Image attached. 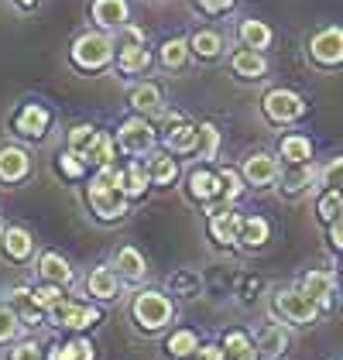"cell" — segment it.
Instances as JSON below:
<instances>
[{
	"label": "cell",
	"instance_id": "obj_25",
	"mask_svg": "<svg viewBox=\"0 0 343 360\" xmlns=\"http://www.w3.org/2000/svg\"><path fill=\"white\" fill-rule=\"evenodd\" d=\"M144 165H148V175H151V186H172L179 179V162L169 151H155Z\"/></svg>",
	"mask_w": 343,
	"mask_h": 360
},
{
	"label": "cell",
	"instance_id": "obj_44",
	"mask_svg": "<svg viewBox=\"0 0 343 360\" xmlns=\"http://www.w3.org/2000/svg\"><path fill=\"white\" fill-rule=\"evenodd\" d=\"M319 182H323L326 189H333V193H343V158L326 162V168L319 172Z\"/></svg>",
	"mask_w": 343,
	"mask_h": 360
},
{
	"label": "cell",
	"instance_id": "obj_50",
	"mask_svg": "<svg viewBox=\"0 0 343 360\" xmlns=\"http://www.w3.org/2000/svg\"><path fill=\"white\" fill-rule=\"evenodd\" d=\"M18 4H21V7H31V4H34V0H18Z\"/></svg>",
	"mask_w": 343,
	"mask_h": 360
},
{
	"label": "cell",
	"instance_id": "obj_22",
	"mask_svg": "<svg viewBox=\"0 0 343 360\" xmlns=\"http://www.w3.org/2000/svg\"><path fill=\"white\" fill-rule=\"evenodd\" d=\"M299 292L309 295L319 309H330V305H333V275H330V271H309V275L302 278Z\"/></svg>",
	"mask_w": 343,
	"mask_h": 360
},
{
	"label": "cell",
	"instance_id": "obj_51",
	"mask_svg": "<svg viewBox=\"0 0 343 360\" xmlns=\"http://www.w3.org/2000/svg\"><path fill=\"white\" fill-rule=\"evenodd\" d=\"M340 271H343V264H340Z\"/></svg>",
	"mask_w": 343,
	"mask_h": 360
},
{
	"label": "cell",
	"instance_id": "obj_24",
	"mask_svg": "<svg viewBox=\"0 0 343 360\" xmlns=\"http://www.w3.org/2000/svg\"><path fill=\"white\" fill-rule=\"evenodd\" d=\"M151 65V52L144 49V45H120L117 49V69L124 72V76H138Z\"/></svg>",
	"mask_w": 343,
	"mask_h": 360
},
{
	"label": "cell",
	"instance_id": "obj_6",
	"mask_svg": "<svg viewBox=\"0 0 343 360\" xmlns=\"http://www.w3.org/2000/svg\"><path fill=\"white\" fill-rule=\"evenodd\" d=\"M261 110H264V117L271 124H292V120H299L306 113V103L292 89H268L264 100H261Z\"/></svg>",
	"mask_w": 343,
	"mask_h": 360
},
{
	"label": "cell",
	"instance_id": "obj_4",
	"mask_svg": "<svg viewBox=\"0 0 343 360\" xmlns=\"http://www.w3.org/2000/svg\"><path fill=\"white\" fill-rule=\"evenodd\" d=\"M45 316H48L52 326L72 330V333H83L100 323V309H96V305H83V302H72V299H62V302H58L56 309H48Z\"/></svg>",
	"mask_w": 343,
	"mask_h": 360
},
{
	"label": "cell",
	"instance_id": "obj_30",
	"mask_svg": "<svg viewBox=\"0 0 343 360\" xmlns=\"http://www.w3.org/2000/svg\"><path fill=\"white\" fill-rule=\"evenodd\" d=\"M189 52H196L200 58H220L224 56V34L220 31L202 28L189 38Z\"/></svg>",
	"mask_w": 343,
	"mask_h": 360
},
{
	"label": "cell",
	"instance_id": "obj_27",
	"mask_svg": "<svg viewBox=\"0 0 343 360\" xmlns=\"http://www.w3.org/2000/svg\"><path fill=\"white\" fill-rule=\"evenodd\" d=\"M268 237H271V223L264 220V217H244L240 233H237V244H244V248H264Z\"/></svg>",
	"mask_w": 343,
	"mask_h": 360
},
{
	"label": "cell",
	"instance_id": "obj_29",
	"mask_svg": "<svg viewBox=\"0 0 343 360\" xmlns=\"http://www.w3.org/2000/svg\"><path fill=\"white\" fill-rule=\"evenodd\" d=\"M278 155L285 158L288 165H309V158H313V141L302 138V134H288V138H282V144H278Z\"/></svg>",
	"mask_w": 343,
	"mask_h": 360
},
{
	"label": "cell",
	"instance_id": "obj_36",
	"mask_svg": "<svg viewBox=\"0 0 343 360\" xmlns=\"http://www.w3.org/2000/svg\"><path fill=\"white\" fill-rule=\"evenodd\" d=\"M189 62V41L186 38H169L162 45V65L165 69H182Z\"/></svg>",
	"mask_w": 343,
	"mask_h": 360
},
{
	"label": "cell",
	"instance_id": "obj_31",
	"mask_svg": "<svg viewBox=\"0 0 343 360\" xmlns=\"http://www.w3.org/2000/svg\"><path fill=\"white\" fill-rule=\"evenodd\" d=\"M151 186V175H148V165L144 162H131L124 165V195L127 199H141Z\"/></svg>",
	"mask_w": 343,
	"mask_h": 360
},
{
	"label": "cell",
	"instance_id": "obj_32",
	"mask_svg": "<svg viewBox=\"0 0 343 360\" xmlns=\"http://www.w3.org/2000/svg\"><path fill=\"white\" fill-rule=\"evenodd\" d=\"M220 347H224V357L227 360H257V350H254V343H251V336L240 330H230Z\"/></svg>",
	"mask_w": 343,
	"mask_h": 360
},
{
	"label": "cell",
	"instance_id": "obj_2",
	"mask_svg": "<svg viewBox=\"0 0 343 360\" xmlns=\"http://www.w3.org/2000/svg\"><path fill=\"white\" fill-rule=\"evenodd\" d=\"M131 316H134V323L141 326L144 333H158L165 330L172 323V316H175V305L165 292H155V288H144L134 295V305H131Z\"/></svg>",
	"mask_w": 343,
	"mask_h": 360
},
{
	"label": "cell",
	"instance_id": "obj_19",
	"mask_svg": "<svg viewBox=\"0 0 343 360\" xmlns=\"http://www.w3.org/2000/svg\"><path fill=\"white\" fill-rule=\"evenodd\" d=\"M240 223H244V217H240V213L230 206V210H224V213L209 217V237H213L220 248H230V244H237Z\"/></svg>",
	"mask_w": 343,
	"mask_h": 360
},
{
	"label": "cell",
	"instance_id": "obj_21",
	"mask_svg": "<svg viewBox=\"0 0 343 360\" xmlns=\"http://www.w3.org/2000/svg\"><path fill=\"white\" fill-rule=\"evenodd\" d=\"M254 350H257V357H261V360H278L288 350V330H285V326H278V323L264 326V330H261V336H257Z\"/></svg>",
	"mask_w": 343,
	"mask_h": 360
},
{
	"label": "cell",
	"instance_id": "obj_49",
	"mask_svg": "<svg viewBox=\"0 0 343 360\" xmlns=\"http://www.w3.org/2000/svg\"><path fill=\"white\" fill-rule=\"evenodd\" d=\"M330 240H333V248L337 250H343V217L330 223Z\"/></svg>",
	"mask_w": 343,
	"mask_h": 360
},
{
	"label": "cell",
	"instance_id": "obj_5",
	"mask_svg": "<svg viewBox=\"0 0 343 360\" xmlns=\"http://www.w3.org/2000/svg\"><path fill=\"white\" fill-rule=\"evenodd\" d=\"M155 127H151V120H144V117H131V120H124L120 124V131H117V148L124 151V155H151L155 151Z\"/></svg>",
	"mask_w": 343,
	"mask_h": 360
},
{
	"label": "cell",
	"instance_id": "obj_13",
	"mask_svg": "<svg viewBox=\"0 0 343 360\" xmlns=\"http://www.w3.org/2000/svg\"><path fill=\"white\" fill-rule=\"evenodd\" d=\"M48 124H52V113L45 110L41 103H25L18 117H14V131L21 134V138H45V131H48Z\"/></svg>",
	"mask_w": 343,
	"mask_h": 360
},
{
	"label": "cell",
	"instance_id": "obj_33",
	"mask_svg": "<svg viewBox=\"0 0 343 360\" xmlns=\"http://www.w3.org/2000/svg\"><path fill=\"white\" fill-rule=\"evenodd\" d=\"M165 350H169L175 360L196 357V350H200V336H196L193 330H175L169 336V343H165Z\"/></svg>",
	"mask_w": 343,
	"mask_h": 360
},
{
	"label": "cell",
	"instance_id": "obj_42",
	"mask_svg": "<svg viewBox=\"0 0 343 360\" xmlns=\"http://www.w3.org/2000/svg\"><path fill=\"white\" fill-rule=\"evenodd\" d=\"M58 172H62V179H72V182H76V179H83L86 175V162L76 155V151L65 148V151L58 155Z\"/></svg>",
	"mask_w": 343,
	"mask_h": 360
},
{
	"label": "cell",
	"instance_id": "obj_11",
	"mask_svg": "<svg viewBox=\"0 0 343 360\" xmlns=\"http://www.w3.org/2000/svg\"><path fill=\"white\" fill-rule=\"evenodd\" d=\"M0 254L14 264H25L31 254H34V237H31L25 226H4L0 230Z\"/></svg>",
	"mask_w": 343,
	"mask_h": 360
},
{
	"label": "cell",
	"instance_id": "obj_15",
	"mask_svg": "<svg viewBox=\"0 0 343 360\" xmlns=\"http://www.w3.org/2000/svg\"><path fill=\"white\" fill-rule=\"evenodd\" d=\"M86 292L96 299V302H114L117 295H120V275H117L114 268H93L89 275H86Z\"/></svg>",
	"mask_w": 343,
	"mask_h": 360
},
{
	"label": "cell",
	"instance_id": "obj_16",
	"mask_svg": "<svg viewBox=\"0 0 343 360\" xmlns=\"http://www.w3.org/2000/svg\"><path fill=\"white\" fill-rule=\"evenodd\" d=\"M89 14H93V21H96L100 28L114 31V28H124V25H127L131 7H127V0H93V4H89Z\"/></svg>",
	"mask_w": 343,
	"mask_h": 360
},
{
	"label": "cell",
	"instance_id": "obj_34",
	"mask_svg": "<svg viewBox=\"0 0 343 360\" xmlns=\"http://www.w3.org/2000/svg\"><path fill=\"white\" fill-rule=\"evenodd\" d=\"M96 357V350H93V343L89 340H69V343H58V347H52V354H48V360H93Z\"/></svg>",
	"mask_w": 343,
	"mask_h": 360
},
{
	"label": "cell",
	"instance_id": "obj_17",
	"mask_svg": "<svg viewBox=\"0 0 343 360\" xmlns=\"http://www.w3.org/2000/svg\"><path fill=\"white\" fill-rule=\"evenodd\" d=\"M131 107L138 117H162L165 113V100H162V89L155 83H138L131 89Z\"/></svg>",
	"mask_w": 343,
	"mask_h": 360
},
{
	"label": "cell",
	"instance_id": "obj_37",
	"mask_svg": "<svg viewBox=\"0 0 343 360\" xmlns=\"http://www.w3.org/2000/svg\"><path fill=\"white\" fill-rule=\"evenodd\" d=\"M216 175H220V202L233 206V199L244 193V175L237 168H220Z\"/></svg>",
	"mask_w": 343,
	"mask_h": 360
},
{
	"label": "cell",
	"instance_id": "obj_20",
	"mask_svg": "<svg viewBox=\"0 0 343 360\" xmlns=\"http://www.w3.org/2000/svg\"><path fill=\"white\" fill-rule=\"evenodd\" d=\"M110 268L124 281H144V275H148V261H144V254L138 248H120L114 254V264Z\"/></svg>",
	"mask_w": 343,
	"mask_h": 360
},
{
	"label": "cell",
	"instance_id": "obj_12",
	"mask_svg": "<svg viewBox=\"0 0 343 360\" xmlns=\"http://www.w3.org/2000/svg\"><path fill=\"white\" fill-rule=\"evenodd\" d=\"M244 182L247 186H257V189H264V186H275L278 182V175H282V168H278V158H271V155H264V151H257L251 155L247 162H244Z\"/></svg>",
	"mask_w": 343,
	"mask_h": 360
},
{
	"label": "cell",
	"instance_id": "obj_10",
	"mask_svg": "<svg viewBox=\"0 0 343 360\" xmlns=\"http://www.w3.org/2000/svg\"><path fill=\"white\" fill-rule=\"evenodd\" d=\"M31 172V155L18 144H4L0 148V182L4 186H18L25 182Z\"/></svg>",
	"mask_w": 343,
	"mask_h": 360
},
{
	"label": "cell",
	"instance_id": "obj_9",
	"mask_svg": "<svg viewBox=\"0 0 343 360\" xmlns=\"http://www.w3.org/2000/svg\"><path fill=\"white\" fill-rule=\"evenodd\" d=\"M309 56L316 65H340L343 62V28H323L309 41Z\"/></svg>",
	"mask_w": 343,
	"mask_h": 360
},
{
	"label": "cell",
	"instance_id": "obj_26",
	"mask_svg": "<svg viewBox=\"0 0 343 360\" xmlns=\"http://www.w3.org/2000/svg\"><path fill=\"white\" fill-rule=\"evenodd\" d=\"M233 72L240 76V79H261L264 72H268V58L261 56V52H251V49H240V52H233Z\"/></svg>",
	"mask_w": 343,
	"mask_h": 360
},
{
	"label": "cell",
	"instance_id": "obj_41",
	"mask_svg": "<svg viewBox=\"0 0 343 360\" xmlns=\"http://www.w3.org/2000/svg\"><path fill=\"white\" fill-rule=\"evenodd\" d=\"M216 151H220V131L213 124H200V148H196V155L206 158V162H213Z\"/></svg>",
	"mask_w": 343,
	"mask_h": 360
},
{
	"label": "cell",
	"instance_id": "obj_48",
	"mask_svg": "<svg viewBox=\"0 0 343 360\" xmlns=\"http://www.w3.org/2000/svg\"><path fill=\"white\" fill-rule=\"evenodd\" d=\"M169 285H172V288H186L189 295H193V292L200 288V281H196V278H186V275H172Z\"/></svg>",
	"mask_w": 343,
	"mask_h": 360
},
{
	"label": "cell",
	"instance_id": "obj_7",
	"mask_svg": "<svg viewBox=\"0 0 343 360\" xmlns=\"http://www.w3.org/2000/svg\"><path fill=\"white\" fill-rule=\"evenodd\" d=\"M275 309H278V316H285L288 323H299V326H309L319 316V305L309 295H302L299 288H282L275 295Z\"/></svg>",
	"mask_w": 343,
	"mask_h": 360
},
{
	"label": "cell",
	"instance_id": "obj_40",
	"mask_svg": "<svg viewBox=\"0 0 343 360\" xmlns=\"http://www.w3.org/2000/svg\"><path fill=\"white\" fill-rule=\"evenodd\" d=\"M65 295H62V288H56V285H45V281H38L34 288H31V302L38 305L41 312H48V309H56L58 302H62Z\"/></svg>",
	"mask_w": 343,
	"mask_h": 360
},
{
	"label": "cell",
	"instance_id": "obj_38",
	"mask_svg": "<svg viewBox=\"0 0 343 360\" xmlns=\"http://www.w3.org/2000/svg\"><path fill=\"white\" fill-rule=\"evenodd\" d=\"M316 217L323 223H333L343 217V193H333V189H326V193L319 195V202H316Z\"/></svg>",
	"mask_w": 343,
	"mask_h": 360
},
{
	"label": "cell",
	"instance_id": "obj_47",
	"mask_svg": "<svg viewBox=\"0 0 343 360\" xmlns=\"http://www.w3.org/2000/svg\"><path fill=\"white\" fill-rule=\"evenodd\" d=\"M193 360H227V357H224V347H216V343H206V347H202L200 343V350H196Z\"/></svg>",
	"mask_w": 343,
	"mask_h": 360
},
{
	"label": "cell",
	"instance_id": "obj_46",
	"mask_svg": "<svg viewBox=\"0 0 343 360\" xmlns=\"http://www.w3.org/2000/svg\"><path fill=\"white\" fill-rule=\"evenodd\" d=\"M196 7L206 11V14H224V11L233 7V0H196Z\"/></svg>",
	"mask_w": 343,
	"mask_h": 360
},
{
	"label": "cell",
	"instance_id": "obj_18",
	"mask_svg": "<svg viewBox=\"0 0 343 360\" xmlns=\"http://www.w3.org/2000/svg\"><path fill=\"white\" fill-rule=\"evenodd\" d=\"M86 162V168H107V165H114V158H117V141L107 134V131H96V138L86 144V151L79 155Z\"/></svg>",
	"mask_w": 343,
	"mask_h": 360
},
{
	"label": "cell",
	"instance_id": "obj_8",
	"mask_svg": "<svg viewBox=\"0 0 343 360\" xmlns=\"http://www.w3.org/2000/svg\"><path fill=\"white\" fill-rule=\"evenodd\" d=\"M34 271H38V281H45V285H56V288H69L72 281H76V271H72V264L56 254V250H45L38 261H34Z\"/></svg>",
	"mask_w": 343,
	"mask_h": 360
},
{
	"label": "cell",
	"instance_id": "obj_23",
	"mask_svg": "<svg viewBox=\"0 0 343 360\" xmlns=\"http://www.w3.org/2000/svg\"><path fill=\"white\" fill-rule=\"evenodd\" d=\"M189 199H196V202L220 199V175L209 168H193L189 172Z\"/></svg>",
	"mask_w": 343,
	"mask_h": 360
},
{
	"label": "cell",
	"instance_id": "obj_39",
	"mask_svg": "<svg viewBox=\"0 0 343 360\" xmlns=\"http://www.w3.org/2000/svg\"><path fill=\"white\" fill-rule=\"evenodd\" d=\"M25 330V323H21V316L11 309V305H0V347L4 343H14L18 336Z\"/></svg>",
	"mask_w": 343,
	"mask_h": 360
},
{
	"label": "cell",
	"instance_id": "obj_45",
	"mask_svg": "<svg viewBox=\"0 0 343 360\" xmlns=\"http://www.w3.org/2000/svg\"><path fill=\"white\" fill-rule=\"evenodd\" d=\"M96 138V127L93 124H76L72 131H69V151H76V155H83L86 144Z\"/></svg>",
	"mask_w": 343,
	"mask_h": 360
},
{
	"label": "cell",
	"instance_id": "obj_35",
	"mask_svg": "<svg viewBox=\"0 0 343 360\" xmlns=\"http://www.w3.org/2000/svg\"><path fill=\"white\" fill-rule=\"evenodd\" d=\"M292 168H295V172L285 175V186H282V189H285V195H302L316 182V168L313 165H292Z\"/></svg>",
	"mask_w": 343,
	"mask_h": 360
},
{
	"label": "cell",
	"instance_id": "obj_1",
	"mask_svg": "<svg viewBox=\"0 0 343 360\" xmlns=\"http://www.w3.org/2000/svg\"><path fill=\"white\" fill-rule=\"evenodd\" d=\"M86 202H89V210L100 220H107V223L127 217V202L131 199L124 195V168H117V162L100 168L89 179V186H86Z\"/></svg>",
	"mask_w": 343,
	"mask_h": 360
},
{
	"label": "cell",
	"instance_id": "obj_43",
	"mask_svg": "<svg viewBox=\"0 0 343 360\" xmlns=\"http://www.w3.org/2000/svg\"><path fill=\"white\" fill-rule=\"evenodd\" d=\"M7 360H48V354L41 350L38 340H18V343L11 347Z\"/></svg>",
	"mask_w": 343,
	"mask_h": 360
},
{
	"label": "cell",
	"instance_id": "obj_28",
	"mask_svg": "<svg viewBox=\"0 0 343 360\" xmlns=\"http://www.w3.org/2000/svg\"><path fill=\"white\" fill-rule=\"evenodd\" d=\"M240 41H244V49L264 56V49L271 45V28L257 18H247V21H240Z\"/></svg>",
	"mask_w": 343,
	"mask_h": 360
},
{
	"label": "cell",
	"instance_id": "obj_3",
	"mask_svg": "<svg viewBox=\"0 0 343 360\" xmlns=\"http://www.w3.org/2000/svg\"><path fill=\"white\" fill-rule=\"evenodd\" d=\"M114 56H117L114 38L103 34V31H86V34H79L72 41V62H76V69H86V72H96V69L110 65Z\"/></svg>",
	"mask_w": 343,
	"mask_h": 360
},
{
	"label": "cell",
	"instance_id": "obj_14",
	"mask_svg": "<svg viewBox=\"0 0 343 360\" xmlns=\"http://www.w3.org/2000/svg\"><path fill=\"white\" fill-rule=\"evenodd\" d=\"M165 148H169V155H196V148H200V124L172 117V127L165 131Z\"/></svg>",
	"mask_w": 343,
	"mask_h": 360
}]
</instances>
